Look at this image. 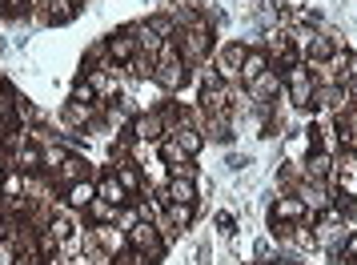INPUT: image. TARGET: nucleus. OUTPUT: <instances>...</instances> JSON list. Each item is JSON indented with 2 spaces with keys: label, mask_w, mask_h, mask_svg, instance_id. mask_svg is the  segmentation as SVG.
<instances>
[{
  "label": "nucleus",
  "mask_w": 357,
  "mask_h": 265,
  "mask_svg": "<svg viewBox=\"0 0 357 265\" xmlns=\"http://www.w3.org/2000/svg\"><path fill=\"white\" fill-rule=\"evenodd\" d=\"M333 52H337V40H329V36H321V33H309V61H313V65H325Z\"/></svg>",
  "instance_id": "4be33fe9"
},
{
  "label": "nucleus",
  "mask_w": 357,
  "mask_h": 265,
  "mask_svg": "<svg viewBox=\"0 0 357 265\" xmlns=\"http://www.w3.org/2000/svg\"><path fill=\"white\" fill-rule=\"evenodd\" d=\"M129 137L132 141H145V145H161L165 141V121L161 113H137L129 125Z\"/></svg>",
  "instance_id": "20e7f679"
},
{
  "label": "nucleus",
  "mask_w": 357,
  "mask_h": 265,
  "mask_svg": "<svg viewBox=\"0 0 357 265\" xmlns=\"http://www.w3.org/2000/svg\"><path fill=\"white\" fill-rule=\"evenodd\" d=\"M245 89H249V100H257V105H265V100H269V97H277V93H281L285 84H281V77H277V68H269V73H261L257 81H249Z\"/></svg>",
  "instance_id": "6e6552de"
},
{
  "label": "nucleus",
  "mask_w": 357,
  "mask_h": 265,
  "mask_svg": "<svg viewBox=\"0 0 357 265\" xmlns=\"http://www.w3.org/2000/svg\"><path fill=\"white\" fill-rule=\"evenodd\" d=\"M93 241H97L105 253H121V249H129V233L125 229H116V221L113 225H93Z\"/></svg>",
  "instance_id": "0eeeda50"
},
{
  "label": "nucleus",
  "mask_w": 357,
  "mask_h": 265,
  "mask_svg": "<svg viewBox=\"0 0 357 265\" xmlns=\"http://www.w3.org/2000/svg\"><path fill=\"white\" fill-rule=\"evenodd\" d=\"M116 213H121V209H116L113 201H105V197H93L89 205H84V217H89L93 225H113Z\"/></svg>",
  "instance_id": "6ab92c4d"
},
{
  "label": "nucleus",
  "mask_w": 357,
  "mask_h": 265,
  "mask_svg": "<svg viewBox=\"0 0 357 265\" xmlns=\"http://www.w3.org/2000/svg\"><path fill=\"white\" fill-rule=\"evenodd\" d=\"M277 265H293V262H277Z\"/></svg>",
  "instance_id": "58836bf2"
},
{
  "label": "nucleus",
  "mask_w": 357,
  "mask_h": 265,
  "mask_svg": "<svg viewBox=\"0 0 357 265\" xmlns=\"http://www.w3.org/2000/svg\"><path fill=\"white\" fill-rule=\"evenodd\" d=\"M193 213H197V205H181V201H169V205H165V217H169L177 229L193 225Z\"/></svg>",
  "instance_id": "a878e982"
},
{
  "label": "nucleus",
  "mask_w": 357,
  "mask_h": 265,
  "mask_svg": "<svg viewBox=\"0 0 357 265\" xmlns=\"http://www.w3.org/2000/svg\"><path fill=\"white\" fill-rule=\"evenodd\" d=\"M0 225H4V213H0Z\"/></svg>",
  "instance_id": "ea45409f"
},
{
  "label": "nucleus",
  "mask_w": 357,
  "mask_h": 265,
  "mask_svg": "<svg viewBox=\"0 0 357 265\" xmlns=\"http://www.w3.org/2000/svg\"><path fill=\"white\" fill-rule=\"evenodd\" d=\"M137 221H141V213H137L132 205H121V213H116V229H125V233H129L132 225H137Z\"/></svg>",
  "instance_id": "7c9ffc66"
},
{
  "label": "nucleus",
  "mask_w": 357,
  "mask_h": 265,
  "mask_svg": "<svg viewBox=\"0 0 357 265\" xmlns=\"http://www.w3.org/2000/svg\"><path fill=\"white\" fill-rule=\"evenodd\" d=\"M132 56H137V40H132L129 29H121L116 36H109V61L113 65H129Z\"/></svg>",
  "instance_id": "9d476101"
},
{
  "label": "nucleus",
  "mask_w": 357,
  "mask_h": 265,
  "mask_svg": "<svg viewBox=\"0 0 357 265\" xmlns=\"http://www.w3.org/2000/svg\"><path fill=\"white\" fill-rule=\"evenodd\" d=\"M185 61H169V65H153V81L161 84L165 93H173V89H181L185 84Z\"/></svg>",
  "instance_id": "1a4fd4ad"
},
{
  "label": "nucleus",
  "mask_w": 357,
  "mask_h": 265,
  "mask_svg": "<svg viewBox=\"0 0 357 265\" xmlns=\"http://www.w3.org/2000/svg\"><path fill=\"white\" fill-rule=\"evenodd\" d=\"M113 265H153V262H149V257H145V253H137V249H121V253H116V257H113Z\"/></svg>",
  "instance_id": "c756f323"
},
{
  "label": "nucleus",
  "mask_w": 357,
  "mask_h": 265,
  "mask_svg": "<svg viewBox=\"0 0 357 265\" xmlns=\"http://www.w3.org/2000/svg\"><path fill=\"white\" fill-rule=\"evenodd\" d=\"M297 197L305 201V209H329V185H321V181H301L297 185Z\"/></svg>",
  "instance_id": "4468645a"
},
{
  "label": "nucleus",
  "mask_w": 357,
  "mask_h": 265,
  "mask_svg": "<svg viewBox=\"0 0 357 265\" xmlns=\"http://www.w3.org/2000/svg\"><path fill=\"white\" fill-rule=\"evenodd\" d=\"M93 197H97V181H89V177H84V181H73L65 189V205L73 209V213H84V205H89Z\"/></svg>",
  "instance_id": "9b49d317"
},
{
  "label": "nucleus",
  "mask_w": 357,
  "mask_h": 265,
  "mask_svg": "<svg viewBox=\"0 0 357 265\" xmlns=\"http://www.w3.org/2000/svg\"><path fill=\"white\" fill-rule=\"evenodd\" d=\"M49 177H52V185H61V189H68L73 181H84V177H89V165H84L81 157H68L65 165H61V169H52Z\"/></svg>",
  "instance_id": "f8f14e48"
},
{
  "label": "nucleus",
  "mask_w": 357,
  "mask_h": 265,
  "mask_svg": "<svg viewBox=\"0 0 357 265\" xmlns=\"http://www.w3.org/2000/svg\"><path fill=\"white\" fill-rule=\"evenodd\" d=\"M245 45H225V49L217 52V73H221V77H225L229 84L237 81V77H241V65H245Z\"/></svg>",
  "instance_id": "423d86ee"
},
{
  "label": "nucleus",
  "mask_w": 357,
  "mask_h": 265,
  "mask_svg": "<svg viewBox=\"0 0 357 265\" xmlns=\"http://www.w3.org/2000/svg\"><path fill=\"white\" fill-rule=\"evenodd\" d=\"M269 52L265 49H253V52H245V65H241V81L249 84V81H257L261 73H269Z\"/></svg>",
  "instance_id": "aec40b11"
},
{
  "label": "nucleus",
  "mask_w": 357,
  "mask_h": 265,
  "mask_svg": "<svg viewBox=\"0 0 357 265\" xmlns=\"http://www.w3.org/2000/svg\"><path fill=\"white\" fill-rule=\"evenodd\" d=\"M49 8H45V20L49 24H68V20L81 13V0H45Z\"/></svg>",
  "instance_id": "a211bd4d"
},
{
  "label": "nucleus",
  "mask_w": 357,
  "mask_h": 265,
  "mask_svg": "<svg viewBox=\"0 0 357 265\" xmlns=\"http://www.w3.org/2000/svg\"><path fill=\"white\" fill-rule=\"evenodd\" d=\"M68 157H73V153L65 149V145H49V149H45V173H52V169H61L68 161Z\"/></svg>",
  "instance_id": "c85d7f7f"
},
{
  "label": "nucleus",
  "mask_w": 357,
  "mask_h": 265,
  "mask_svg": "<svg viewBox=\"0 0 357 265\" xmlns=\"http://www.w3.org/2000/svg\"><path fill=\"white\" fill-rule=\"evenodd\" d=\"M337 253H341V257H354V262H357V233H349V237H345V245H341Z\"/></svg>",
  "instance_id": "f704fd0d"
},
{
  "label": "nucleus",
  "mask_w": 357,
  "mask_h": 265,
  "mask_svg": "<svg viewBox=\"0 0 357 265\" xmlns=\"http://www.w3.org/2000/svg\"><path fill=\"white\" fill-rule=\"evenodd\" d=\"M24 189H29V177L20 169H8L4 181H0V197H24Z\"/></svg>",
  "instance_id": "393cba45"
},
{
  "label": "nucleus",
  "mask_w": 357,
  "mask_h": 265,
  "mask_svg": "<svg viewBox=\"0 0 357 265\" xmlns=\"http://www.w3.org/2000/svg\"><path fill=\"white\" fill-rule=\"evenodd\" d=\"M341 89H345V93H349V97L357 100V73H354V77H349V81H345V84H341Z\"/></svg>",
  "instance_id": "c9c22d12"
},
{
  "label": "nucleus",
  "mask_w": 357,
  "mask_h": 265,
  "mask_svg": "<svg viewBox=\"0 0 357 265\" xmlns=\"http://www.w3.org/2000/svg\"><path fill=\"white\" fill-rule=\"evenodd\" d=\"M13 165H17L20 173H40V169H45V149L29 141V145H20V149L13 153Z\"/></svg>",
  "instance_id": "ddd939ff"
},
{
  "label": "nucleus",
  "mask_w": 357,
  "mask_h": 265,
  "mask_svg": "<svg viewBox=\"0 0 357 265\" xmlns=\"http://www.w3.org/2000/svg\"><path fill=\"white\" fill-rule=\"evenodd\" d=\"M285 0H261V20H281Z\"/></svg>",
  "instance_id": "2f4dec72"
},
{
  "label": "nucleus",
  "mask_w": 357,
  "mask_h": 265,
  "mask_svg": "<svg viewBox=\"0 0 357 265\" xmlns=\"http://www.w3.org/2000/svg\"><path fill=\"white\" fill-rule=\"evenodd\" d=\"M281 84H285V93H289V105H297V109H309L317 81H313V73H309L305 61H301V65H293V68H285Z\"/></svg>",
  "instance_id": "f03ea898"
},
{
  "label": "nucleus",
  "mask_w": 357,
  "mask_h": 265,
  "mask_svg": "<svg viewBox=\"0 0 357 265\" xmlns=\"http://www.w3.org/2000/svg\"><path fill=\"white\" fill-rule=\"evenodd\" d=\"M337 265H357V262H354V257H341V253H337Z\"/></svg>",
  "instance_id": "4c0bfd02"
},
{
  "label": "nucleus",
  "mask_w": 357,
  "mask_h": 265,
  "mask_svg": "<svg viewBox=\"0 0 357 265\" xmlns=\"http://www.w3.org/2000/svg\"><path fill=\"white\" fill-rule=\"evenodd\" d=\"M301 169H305V181H321V185L337 181V161H333V153H325V149H313Z\"/></svg>",
  "instance_id": "7ed1b4c3"
},
{
  "label": "nucleus",
  "mask_w": 357,
  "mask_h": 265,
  "mask_svg": "<svg viewBox=\"0 0 357 265\" xmlns=\"http://www.w3.org/2000/svg\"><path fill=\"white\" fill-rule=\"evenodd\" d=\"M24 8H29V0H0V13L4 17H20Z\"/></svg>",
  "instance_id": "473e14b6"
},
{
  "label": "nucleus",
  "mask_w": 357,
  "mask_h": 265,
  "mask_svg": "<svg viewBox=\"0 0 357 265\" xmlns=\"http://www.w3.org/2000/svg\"><path fill=\"white\" fill-rule=\"evenodd\" d=\"M161 157H165V165H169V169H177V165H185V161H189V153L181 149L173 137H165V141H161Z\"/></svg>",
  "instance_id": "bb28decb"
},
{
  "label": "nucleus",
  "mask_w": 357,
  "mask_h": 265,
  "mask_svg": "<svg viewBox=\"0 0 357 265\" xmlns=\"http://www.w3.org/2000/svg\"><path fill=\"white\" fill-rule=\"evenodd\" d=\"M89 84L97 89V100L116 97V73H109V68H93V73H89Z\"/></svg>",
  "instance_id": "5701e85b"
},
{
  "label": "nucleus",
  "mask_w": 357,
  "mask_h": 265,
  "mask_svg": "<svg viewBox=\"0 0 357 265\" xmlns=\"http://www.w3.org/2000/svg\"><path fill=\"white\" fill-rule=\"evenodd\" d=\"M217 225H221L225 233H233V217H229V213H221V217H217Z\"/></svg>",
  "instance_id": "e433bc0d"
},
{
  "label": "nucleus",
  "mask_w": 357,
  "mask_h": 265,
  "mask_svg": "<svg viewBox=\"0 0 357 265\" xmlns=\"http://www.w3.org/2000/svg\"><path fill=\"white\" fill-rule=\"evenodd\" d=\"M129 245L137 249V253H145L153 265H161L165 249H169L165 245V237H161V229H157L153 221H137V225H132L129 229Z\"/></svg>",
  "instance_id": "f257e3e1"
},
{
  "label": "nucleus",
  "mask_w": 357,
  "mask_h": 265,
  "mask_svg": "<svg viewBox=\"0 0 357 265\" xmlns=\"http://www.w3.org/2000/svg\"><path fill=\"white\" fill-rule=\"evenodd\" d=\"M165 201H181V205H197V185L189 177H169L165 185Z\"/></svg>",
  "instance_id": "f3484780"
},
{
  "label": "nucleus",
  "mask_w": 357,
  "mask_h": 265,
  "mask_svg": "<svg viewBox=\"0 0 357 265\" xmlns=\"http://www.w3.org/2000/svg\"><path fill=\"white\" fill-rule=\"evenodd\" d=\"M73 100H77V105H100V100H97V89L89 84V77H81V81L73 84Z\"/></svg>",
  "instance_id": "cd10ccee"
},
{
  "label": "nucleus",
  "mask_w": 357,
  "mask_h": 265,
  "mask_svg": "<svg viewBox=\"0 0 357 265\" xmlns=\"http://www.w3.org/2000/svg\"><path fill=\"white\" fill-rule=\"evenodd\" d=\"M169 177H189V181H193V177H197V161H193V157H189V161H185V165L169 169Z\"/></svg>",
  "instance_id": "72a5a7b5"
},
{
  "label": "nucleus",
  "mask_w": 357,
  "mask_h": 265,
  "mask_svg": "<svg viewBox=\"0 0 357 265\" xmlns=\"http://www.w3.org/2000/svg\"><path fill=\"white\" fill-rule=\"evenodd\" d=\"M97 197L113 201L116 209H121V205L129 201V189H125V185L116 181V173H113V169H109V173H105V177H100V181H97Z\"/></svg>",
  "instance_id": "dca6fc26"
},
{
  "label": "nucleus",
  "mask_w": 357,
  "mask_h": 265,
  "mask_svg": "<svg viewBox=\"0 0 357 265\" xmlns=\"http://www.w3.org/2000/svg\"><path fill=\"white\" fill-rule=\"evenodd\" d=\"M169 137H173V141L181 145V149L189 153V157H197V153L205 149V137H201V129H193V125H185V121H181L177 129H169Z\"/></svg>",
  "instance_id": "2eb2a0df"
},
{
  "label": "nucleus",
  "mask_w": 357,
  "mask_h": 265,
  "mask_svg": "<svg viewBox=\"0 0 357 265\" xmlns=\"http://www.w3.org/2000/svg\"><path fill=\"white\" fill-rule=\"evenodd\" d=\"M113 173H116V181H121L125 189H129V197H132V193H141V189H145V177H141V173L132 169V161H116V165H113Z\"/></svg>",
  "instance_id": "b1692460"
},
{
  "label": "nucleus",
  "mask_w": 357,
  "mask_h": 265,
  "mask_svg": "<svg viewBox=\"0 0 357 265\" xmlns=\"http://www.w3.org/2000/svg\"><path fill=\"white\" fill-rule=\"evenodd\" d=\"M309 209L305 201L297 197V193H285V197L273 201V209H269V221H289V225H297V221H305Z\"/></svg>",
  "instance_id": "39448f33"
},
{
  "label": "nucleus",
  "mask_w": 357,
  "mask_h": 265,
  "mask_svg": "<svg viewBox=\"0 0 357 265\" xmlns=\"http://www.w3.org/2000/svg\"><path fill=\"white\" fill-rule=\"evenodd\" d=\"M93 121H97V105H77V100L65 105V125L68 129H84V125H93Z\"/></svg>",
  "instance_id": "412c9836"
}]
</instances>
